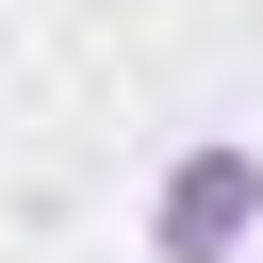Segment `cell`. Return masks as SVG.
<instances>
[{
	"instance_id": "1",
	"label": "cell",
	"mask_w": 263,
	"mask_h": 263,
	"mask_svg": "<svg viewBox=\"0 0 263 263\" xmlns=\"http://www.w3.org/2000/svg\"><path fill=\"white\" fill-rule=\"evenodd\" d=\"M263 230V148L247 132H197L164 181H148V263H230Z\"/></svg>"
}]
</instances>
